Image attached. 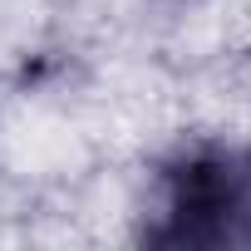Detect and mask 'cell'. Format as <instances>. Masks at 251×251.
Instances as JSON below:
<instances>
[{
  "instance_id": "cell-1",
  "label": "cell",
  "mask_w": 251,
  "mask_h": 251,
  "mask_svg": "<svg viewBox=\"0 0 251 251\" xmlns=\"http://www.w3.org/2000/svg\"><path fill=\"white\" fill-rule=\"evenodd\" d=\"M153 246H251V153L192 148L163 173Z\"/></svg>"
}]
</instances>
